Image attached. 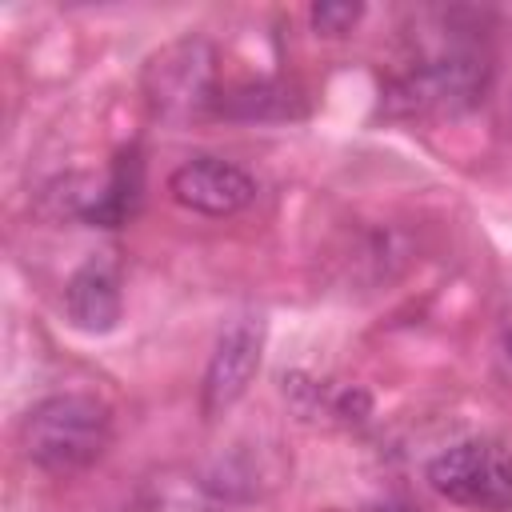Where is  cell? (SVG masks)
<instances>
[{
    "label": "cell",
    "instance_id": "obj_6",
    "mask_svg": "<svg viewBox=\"0 0 512 512\" xmlns=\"http://www.w3.org/2000/svg\"><path fill=\"white\" fill-rule=\"evenodd\" d=\"M168 196L196 216H236L256 200V176L224 156H192L168 172Z\"/></svg>",
    "mask_w": 512,
    "mask_h": 512
},
{
    "label": "cell",
    "instance_id": "obj_5",
    "mask_svg": "<svg viewBox=\"0 0 512 512\" xmlns=\"http://www.w3.org/2000/svg\"><path fill=\"white\" fill-rule=\"evenodd\" d=\"M260 356H264V320L252 312L232 316L220 328L208 368H204V380H200L204 420H216L244 400V392L252 388V380L260 372Z\"/></svg>",
    "mask_w": 512,
    "mask_h": 512
},
{
    "label": "cell",
    "instance_id": "obj_9",
    "mask_svg": "<svg viewBox=\"0 0 512 512\" xmlns=\"http://www.w3.org/2000/svg\"><path fill=\"white\" fill-rule=\"evenodd\" d=\"M212 108L232 120H296L304 116V96L284 80H252L216 96Z\"/></svg>",
    "mask_w": 512,
    "mask_h": 512
},
{
    "label": "cell",
    "instance_id": "obj_10",
    "mask_svg": "<svg viewBox=\"0 0 512 512\" xmlns=\"http://www.w3.org/2000/svg\"><path fill=\"white\" fill-rule=\"evenodd\" d=\"M360 20H364V4H348V0H320L308 8V24L316 28V36H328V40L348 36Z\"/></svg>",
    "mask_w": 512,
    "mask_h": 512
},
{
    "label": "cell",
    "instance_id": "obj_4",
    "mask_svg": "<svg viewBox=\"0 0 512 512\" xmlns=\"http://www.w3.org/2000/svg\"><path fill=\"white\" fill-rule=\"evenodd\" d=\"M424 480L448 504L472 512H512V448L496 440H460L428 460Z\"/></svg>",
    "mask_w": 512,
    "mask_h": 512
},
{
    "label": "cell",
    "instance_id": "obj_3",
    "mask_svg": "<svg viewBox=\"0 0 512 512\" xmlns=\"http://www.w3.org/2000/svg\"><path fill=\"white\" fill-rule=\"evenodd\" d=\"M144 104L164 124H184L216 104V48L212 40L188 32L168 40L144 60L140 72Z\"/></svg>",
    "mask_w": 512,
    "mask_h": 512
},
{
    "label": "cell",
    "instance_id": "obj_11",
    "mask_svg": "<svg viewBox=\"0 0 512 512\" xmlns=\"http://www.w3.org/2000/svg\"><path fill=\"white\" fill-rule=\"evenodd\" d=\"M504 356H508V364H512V332L504 336Z\"/></svg>",
    "mask_w": 512,
    "mask_h": 512
},
{
    "label": "cell",
    "instance_id": "obj_1",
    "mask_svg": "<svg viewBox=\"0 0 512 512\" xmlns=\"http://www.w3.org/2000/svg\"><path fill=\"white\" fill-rule=\"evenodd\" d=\"M472 12H444L436 40H424L416 56L392 76L384 100L400 116H456L476 108L492 84V48L484 32L464 24Z\"/></svg>",
    "mask_w": 512,
    "mask_h": 512
},
{
    "label": "cell",
    "instance_id": "obj_7",
    "mask_svg": "<svg viewBox=\"0 0 512 512\" xmlns=\"http://www.w3.org/2000/svg\"><path fill=\"white\" fill-rule=\"evenodd\" d=\"M64 316L76 332L104 336L124 316V272L112 252H92L68 280H64Z\"/></svg>",
    "mask_w": 512,
    "mask_h": 512
},
{
    "label": "cell",
    "instance_id": "obj_8",
    "mask_svg": "<svg viewBox=\"0 0 512 512\" xmlns=\"http://www.w3.org/2000/svg\"><path fill=\"white\" fill-rule=\"evenodd\" d=\"M144 200V160H140V148L128 144L116 152V160L108 164V172L100 176V192L88 208V220L92 228H120L136 216Z\"/></svg>",
    "mask_w": 512,
    "mask_h": 512
},
{
    "label": "cell",
    "instance_id": "obj_2",
    "mask_svg": "<svg viewBox=\"0 0 512 512\" xmlns=\"http://www.w3.org/2000/svg\"><path fill=\"white\" fill-rule=\"evenodd\" d=\"M112 444V408L92 392H56L36 400L20 420V452L48 476H72Z\"/></svg>",
    "mask_w": 512,
    "mask_h": 512
}]
</instances>
